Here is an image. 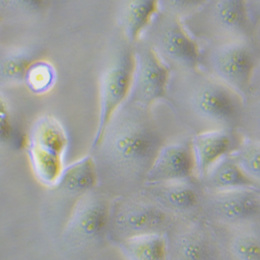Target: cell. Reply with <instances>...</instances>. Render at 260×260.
<instances>
[{
  "mask_svg": "<svg viewBox=\"0 0 260 260\" xmlns=\"http://www.w3.org/2000/svg\"><path fill=\"white\" fill-rule=\"evenodd\" d=\"M165 237L167 260H224L213 228L201 218L175 219Z\"/></svg>",
  "mask_w": 260,
  "mask_h": 260,
  "instance_id": "obj_10",
  "label": "cell"
},
{
  "mask_svg": "<svg viewBox=\"0 0 260 260\" xmlns=\"http://www.w3.org/2000/svg\"><path fill=\"white\" fill-rule=\"evenodd\" d=\"M25 137L8 102L0 95V160L24 147Z\"/></svg>",
  "mask_w": 260,
  "mask_h": 260,
  "instance_id": "obj_22",
  "label": "cell"
},
{
  "mask_svg": "<svg viewBox=\"0 0 260 260\" xmlns=\"http://www.w3.org/2000/svg\"><path fill=\"white\" fill-rule=\"evenodd\" d=\"M212 228L224 260H260V222Z\"/></svg>",
  "mask_w": 260,
  "mask_h": 260,
  "instance_id": "obj_16",
  "label": "cell"
},
{
  "mask_svg": "<svg viewBox=\"0 0 260 260\" xmlns=\"http://www.w3.org/2000/svg\"><path fill=\"white\" fill-rule=\"evenodd\" d=\"M259 56L260 50L254 39L218 43L200 47L198 68L246 100Z\"/></svg>",
  "mask_w": 260,
  "mask_h": 260,
  "instance_id": "obj_5",
  "label": "cell"
},
{
  "mask_svg": "<svg viewBox=\"0 0 260 260\" xmlns=\"http://www.w3.org/2000/svg\"><path fill=\"white\" fill-rule=\"evenodd\" d=\"M242 137L230 130H210L190 137V147L194 161L196 178H201L214 164L231 153Z\"/></svg>",
  "mask_w": 260,
  "mask_h": 260,
  "instance_id": "obj_15",
  "label": "cell"
},
{
  "mask_svg": "<svg viewBox=\"0 0 260 260\" xmlns=\"http://www.w3.org/2000/svg\"><path fill=\"white\" fill-rule=\"evenodd\" d=\"M236 132L241 137L260 144V97H250L245 100Z\"/></svg>",
  "mask_w": 260,
  "mask_h": 260,
  "instance_id": "obj_26",
  "label": "cell"
},
{
  "mask_svg": "<svg viewBox=\"0 0 260 260\" xmlns=\"http://www.w3.org/2000/svg\"><path fill=\"white\" fill-rule=\"evenodd\" d=\"M200 216L214 228L260 222V191L257 188L220 191L202 188Z\"/></svg>",
  "mask_w": 260,
  "mask_h": 260,
  "instance_id": "obj_9",
  "label": "cell"
},
{
  "mask_svg": "<svg viewBox=\"0 0 260 260\" xmlns=\"http://www.w3.org/2000/svg\"><path fill=\"white\" fill-rule=\"evenodd\" d=\"M141 191L112 200L108 241L119 245L128 238L146 234H165L175 221Z\"/></svg>",
  "mask_w": 260,
  "mask_h": 260,
  "instance_id": "obj_7",
  "label": "cell"
},
{
  "mask_svg": "<svg viewBox=\"0 0 260 260\" xmlns=\"http://www.w3.org/2000/svg\"><path fill=\"white\" fill-rule=\"evenodd\" d=\"M199 47L254 39L244 0H206L196 13L181 21Z\"/></svg>",
  "mask_w": 260,
  "mask_h": 260,
  "instance_id": "obj_3",
  "label": "cell"
},
{
  "mask_svg": "<svg viewBox=\"0 0 260 260\" xmlns=\"http://www.w3.org/2000/svg\"><path fill=\"white\" fill-rule=\"evenodd\" d=\"M134 71V45L119 32L107 47L98 76L99 113L92 148L105 126L127 100Z\"/></svg>",
  "mask_w": 260,
  "mask_h": 260,
  "instance_id": "obj_4",
  "label": "cell"
},
{
  "mask_svg": "<svg viewBox=\"0 0 260 260\" xmlns=\"http://www.w3.org/2000/svg\"><path fill=\"white\" fill-rule=\"evenodd\" d=\"M192 135L210 130L236 132L245 100L200 68L170 72L165 99Z\"/></svg>",
  "mask_w": 260,
  "mask_h": 260,
  "instance_id": "obj_2",
  "label": "cell"
},
{
  "mask_svg": "<svg viewBox=\"0 0 260 260\" xmlns=\"http://www.w3.org/2000/svg\"><path fill=\"white\" fill-rule=\"evenodd\" d=\"M46 0H0V19L28 21L41 16Z\"/></svg>",
  "mask_w": 260,
  "mask_h": 260,
  "instance_id": "obj_24",
  "label": "cell"
},
{
  "mask_svg": "<svg viewBox=\"0 0 260 260\" xmlns=\"http://www.w3.org/2000/svg\"><path fill=\"white\" fill-rule=\"evenodd\" d=\"M196 178L190 138L166 142L151 167L146 183L181 181Z\"/></svg>",
  "mask_w": 260,
  "mask_h": 260,
  "instance_id": "obj_14",
  "label": "cell"
},
{
  "mask_svg": "<svg viewBox=\"0 0 260 260\" xmlns=\"http://www.w3.org/2000/svg\"><path fill=\"white\" fill-rule=\"evenodd\" d=\"M235 164L244 174L260 187V144L243 138L236 148L230 153Z\"/></svg>",
  "mask_w": 260,
  "mask_h": 260,
  "instance_id": "obj_23",
  "label": "cell"
},
{
  "mask_svg": "<svg viewBox=\"0 0 260 260\" xmlns=\"http://www.w3.org/2000/svg\"><path fill=\"white\" fill-rule=\"evenodd\" d=\"M206 0H157L158 11L179 20H184L196 13Z\"/></svg>",
  "mask_w": 260,
  "mask_h": 260,
  "instance_id": "obj_27",
  "label": "cell"
},
{
  "mask_svg": "<svg viewBox=\"0 0 260 260\" xmlns=\"http://www.w3.org/2000/svg\"><path fill=\"white\" fill-rule=\"evenodd\" d=\"M98 184V171L92 154L63 168L58 180L50 187V210L53 215H57L61 229L76 203L84 194L96 189Z\"/></svg>",
  "mask_w": 260,
  "mask_h": 260,
  "instance_id": "obj_12",
  "label": "cell"
},
{
  "mask_svg": "<svg viewBox=\"0 0 260 260\" xmlns=\"http://www.w3.org/2000/svg\"><path fill=\"white\" fill-rule=\"evenodd\" d=\"M170 70L147 43L134 44V71L127 97L128 102L151 108L165 99Z\"/></svg>",
  "mask_w": 260,
  "mask_h": 260,
  "instance_id": "obj_11",
  "label": "cell"
},
{
  "mask_svg": "<svg viewBox=\"0 0 260 260\" xmlns=\"http://www.w3.org/2000/svg\"><path fill=\"white\" fill-rule=\"evenodd\" d=\"M56 72L50 62L44 59L37 60L29 68L24 83L35 94L49 92L55 83Z\"/></svg>",
  "mask_w": 260,
  "mask_h": 260,
  "instance_id": "obj_25",
  "label": "cell"
},
{
  "mask_svg": "<svg viewBox=\"0 0 260 260\" xmlns=\"http://www.w3.org/2000/svg\"><path fill=\"white\" fill-rule=\"evenodd\" d=\"M157 11V0H119L116 11L119 32L134 45Z\"/></svg>",
  "mask_w": 260,
  "mask_h": 260,
  "instance_id": "obj_17",
  "label": "cell"
},
{
  "mask_svg": "<svg viewBox=\"0 0 260 260\" xmlns=\"http://www.w3.org/2000/svg\"><path fill=\"white\" fill-rule=\"evenodd\" d=\"M112 200L96 189L76 203L61 229L63 249L82 254L100 249L108 240Z\"/></svg>",
  "mask_w": 260,
  "mask_h": 260,
  "instance_id": "obj_6",
  "label": "cell"
},
{
  "mask_svg": "<svg viewBox=\"0 0 260 260\" xmlns=\"http://www.w3.org/2000/svg\"><path fill=\"white\" fill-rule=\"evenodd\" d=\"M140 40L152 48L170 72L198 67V43L186 31L181 20L175 17L157 11Z\"/></svg>",
  "mask_w": 260,
  "mask_h": 260,
  "instance_id": "obj_8",
  "label": "cell"
},
{
  "mask_svg": "<svg viewBox=\"0 0 260 260\" xmlns=\"http://www.w3.org/2000/svg\"><path fill=\"white\" fill-rule=\"evenodd\" d=\"M166 142L151 108L125 101L92 148L99 183L115 197L139 191Z\"/></svg>",
  "mask_w": 260,
  "mask_h": 260,
  "instance_id": "obj_1",
  "label": "cell"
},
{
  "mask_svg": "<svg viewBox=\"0 0 260 260\" xmlns=\"http://www.w3.org/2000/svg\"><path fill=\"white\" fill-rule=\"evenodd\" d=\"M250 25L255 30L260 24V0H244Z\"/></svg>",
  "mask_w": 260,
  "mask_h": 260,
  "instance_id": "obj_28",
  "label": "cell"
},
{
  "mask_svg": "<svg viewBox=\"0 0 260 260\" xmlns=\"http://www.w3.org/2000/svg\"><path fill=\"white\" fill-rule=\"evenodd\" d=\"M41 58L36 45L0 48V89L24 83L29 68Z\"/></svg>",
  "mask_w": 260,
  "mask_h": 260,
  "instance_id": "obj_18",
  "label": "cell"
},
{
  "mask_svg": "<svg viewBox=\"0 0 260 260\" xmlns=\"http://www.w3.org/2000/svg\"><path fill=\"white\" fill-rule=\"evenodd\" d=\"M258 190H259V191H260V187H259V188H258Z\"/></svg>",
  "mask_w": 260,
  "mask_h": 260,
  "instance_id": "obj_30",
  "label": "cell"
},
{
  "mask_svg": "<svg viewBox=\"0 0 260 260\" xmlns=\"http://www.w3.org/2000/svg\"><path fill=\"white\" fill-rule=\"evenodd\" d=\"M250 97H260V56L257 59V62L255 64V68L251 77L248 98Z\"/></svg>",
  "mask_w": 260,
  "mask_h": 260,
  "instance_id": "obj_29",
  "label": "cell"
},
{
  "mask_svg": "<svg viewBox=\"0 0 260 260\" xmlns=\"http://www.w3.org/2000/svg\"><path fill=\"white\" fill-rule=\"evenodd\" d=\"M177 219L200 216L202 187L197 180L148 182L139 190Z\"/></svg>",
  "mask_w": 260,
  "mask_h": 260,
  "instance_id": "obj_13",
  "label": "cell"
},
{
  "mask_svg": "<svg viewBox=\"0 0 260 260\" xmlns=\"http://www.w3.org/2000/svg\"><path fill=\"white\" fill-rule=\"evenodd\" d=\"M197 180L205 190L220 191L238 188H257L238 168L230 153L214 162L205 174Z\"/></svg>",
  "mask_w": 260,
  "mask_h": 260,
  "instance_id": "obj_19",
  "label": "cell"
},
{
  "mask_svg": "<svg viewBox=\"0 0 260 260\" xmlns=\"http://www.w3.org/2000/svg\"><path fill=\"white\" fill-rule=\"evenodd\" d=\"M68 136L61 123L52 116H43L31 126L27 145L64 157Z\"/></svg>",
  "mask_w": 260,
  "mask_h": 260,
  "instance_id": "obj_20",
  "label": "cell"
},
{
  "mask_svg": "<svg viewBox=\"0 0 260 260\" xmlns=\"http://www.w3.org/2000/svg\"><path fill=\"white\" fill-rule=\"evenodd\" d=\"M127 260H167L165 234H146L118 245Z\"/></svg>",
  "mask_w": 260,
  "mask_h": 260,
  "instance_id": "obj_21",
  "label": "cell"
}]
</instances>
